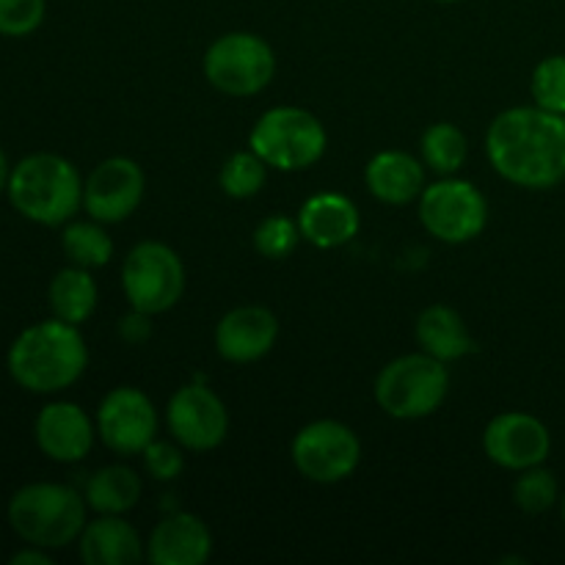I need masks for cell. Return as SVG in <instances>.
<instances>
[{"label":"cell","instance_id":"cell-12","mask_svg":"<svg viewBox=\"0 0 565 565\" xmlns=\"http://www.w3.org/2000/svg\"><path fill=\"white\" fill-rule=\"evenodd\" d=\"M166 428L182 450H218L230 436V412L210 386L193 381L180 386L166 403Z\"/></svg>","mask_w":565,"mask_h":565},{"label":"cell","instance_id":"cell-35","mask_svg":"<svg viewBox=\"0 0 565 565\" xmlns=\"http://www.w3.org/2000/svg\"><path fill=\"white\" fill-rule=\"evenodd\" d=\"M561 516H563V522H565V494L561 497Z\"/></svg>","mask_w":565,"mask_h":565},{"label":"cell","instance_id":"cell-20","mask_svg":"<svg viewBox=\"0 0 565 565\" xmlns=\"http://www.w3.org/2000/svg\"><path fill=\"white\" fill-rule=\"evenodd\" d=\"M425 163L412 152L403 149H384L373 154V160L364 169V185L379 199L381 204L403 207L423 196L425 191Z\"/></svg>","mask_w":565,"mask_h":565},{"label":"cell","instance_id":"cell-26","mask_svg":"<svg viewBox=\"0 0 565 565\" xmlns=\"http://www.w3.org/2000/svg\"><path fill=\"white\" fill-rule=\"evenodd\" d=\"M268 180V163L252 147L230 154L218 171V188L230 199H254Z\"/></svg>","mask_w":565,"mask_h":565},{"label":"cell","instance_id":"cell-10","mask_svg":"<svg viewBox=\"0 0 565 565\" xmlns=\"http://www.w3.org/2000/svg\"><path fill=\"white\" fill-rule=\"evenodd\" d=\"M290 458L298 475L309 483L337 486L356 472L362 441L356 430L340 419H315L292 436Z\"/></svg>","mask_w":565,"mask_h":565},{"label":"cell","instance_id":"cell-16","mask_svg":"<svg viewBox=\"0 0 565 565\" xmlns=\"http://www.w3.org/2000/svg\"><path fill=\"white\" fill-rule=\"evenodd\" d=\"M279 340V318L268 307L243 303L215 326V351L230 364H254L268 356Z\"/></svg>","mask_w":565,"mask_h":565},{"label":"cell","instance_id":"cell-14","mask_svg":"<svg viewBox=\"0 0 565 565\" xmlns=\"http://www.w3.org/2000/svg\"><path fill=\"white\" fill-rule=\"evenodd\" d=\"M483 452L508 472L541 467L552 452V434L535 414L502 412L483 430Z\"/></svg>","mask_w":565,"mask_h":565},{"label":"cell","instance_id":"cell-32","mask_svg":"<svg viewBox=\"0 0 565 565\" xmlns=\"http://www.w3.org/2000/svg\"><path fill=\"white\" fill-rule=\"evenodd\" d=\"M119 337L127 345H141L152 337V315H143L138 309H130V315L119 320Z\"/></svg>","mask_w":565,"mask_h":565},{"label":"cell","instance_id":"cell-22","mask_svg":"<svg viewBox=\"0 0 565 565\" xmlns=\"http://www.w3.org/2000/svg\"><path fill=\"white\" fill-rule=\"evenodd\" d=\"M143 480L127 463H108L97 469L86 480L83 497L88 502V511L105 513V516H125L141 502Z\"/></svg>","mask_w":565,"mask_h":565},{"label":"cell","instance_id":"cell-4","mask_svg":"<svg viewBox=\"0 0 565 565\" xmlns=\"http://www.w3.org/2000/svg\"><path fill=\"white\" fill-rule=\"evenodd\" d=\"M86 497L66 483L36 480L25 483L11 494L6 519L22 544L42 546V550H66L77 544L86 527Z\"/></svg>","mask_w":565,"mask_h":565},{"label":"cell","instance_id":"cell-31","mask_svg":"<svg viewBox=\"0 0 565 565\" xmlns=\"http://www.w3.org/2000/svg\"><path fill=\"white\" fill-rule=\"evenodd\" d=\"M143 458V469H147L149 478H154L158 483H171L182 475L185 469V456H182V447L171 445V441H160L154 439L147 450L141 452Z\"/></svg>","mask_w":565,"mask_h":565},{"label":"cell","instance_id":"cell-9","mask_svg":"<svg viewBox=\"0 0 565 565\" xmlns=\"http://www.w3.org/2000/svg\"><path fill=\"white\" fill-rule=\"evenodd\" d=\"M419 224L430 237L450 246L475 241L483 235L489 224V202L475 182L461 180L458 174L439 177L425 185L417 199Z\"/></svg>","mask_w":565,"mask_h":565},{"label":"cell","instance_id":"cell-11","mask_svg":"<svg viewBox=\"0 0 565 565\" xmlns=\"http://www.w3.org/2000/svg\"><path fill=\"white\" fill-rule=\"evenodd\" d=\"M97 439L114 456H141L158 439L160 417L152 397L138 386H116L97 406Z\"/></svg>","mask_w":565,"mask_h":565},{"label":"cell","instance_id":"cell-33","mask_svg":"<svg viewBox=\"0 0 565 565\" xmlns=\"http://www.w3.org/2000/svg\"><path fill=\"white\" fill-rule=\"evenodd\" d=\"M11 565H53V557H50V550L25 544L11 555Z\"/></svg>","mask_w":565,"mask_h":565},{"label":"cell","instance_id":"cell-25","mask_svg":"<svg viewBox=\"0 0 565 565\" xmlns=\"http://www.w3.org/2000/svg\"><path fill=\"white\" fill-rule=\"evenodd\" d=\"M61 248L70 265H81V268L97 270L105 268L114 257V241H110L108 230L99 221H75L64 224L61 230Z\"/></svg>","mask_w":565,"mask_h":565},{"label":"cell","instance_id":"cell-6","mask_svg":"<svg viewBox=\"0 0 565 565\" xmlns=\"http://www.w3.org/2000/svg\"><path fill=\"white\" fill-rule=\"evenodd\" d=\"M248 147L276 171H303L320 163L329 149V132L323 121L298 105L270 108L254 121Z\"/></svg>","mask_w":565,"mask_h":565},{"label":"cell","instance_id":"cell-27","mask_svg":"<svg viewBox=\"0 0 565 565\" xmlns=\"http://www.w3.org/2000/svg\"><path fill=\"white\" fill-rule=\"evenodd\" d=\"M513 502L519 511L530 513V516H541V513L552 511L561 502V486L557 478L541 467H530L519 472L516 483H513Z\"/></svg>","mask_w":565,"mask_h":565},{"label":"cell","instance_id":"cell-21","mask_svg":"<svg viewBox=\"0 0 565 565\" xmlns=\"http://www.w3.org/2000/svg\"><path fill=\"white\" fill-rule=\"evenodd\" d=\"M414 334H417L419 351L430 353V356L445 364L467 359L469 353L478 351V342H475L472 331L463 323L461 312L447 307V303L425 307L419 312L417 326H414Z\"/></svg>","mask_w":565,"mask_h":565},{"label":"cell","instance_id":"cell-3","mask_svg":"<svg viewBox=\"0 0 565 565\" xmlns=\"http://www.w3.org/2000/svg\"><path fill=\"white\" fill-rule=\"evenodd\" d=\"M83 182L64 154L33 152L11 166L6 193L11 207L31 224L64 226L83 210Z\"/></svg>","mask_w":565,"mask_h":565},{"label":"cell","instance_id":"cell-2","mask_svg":"<svg viewBox=\"0 0 565 565\" xmlns=\"http://www.w3.org/2000/svg\"><path fill=\"white\" fill-rule=\"evenodd\" d=\"M88 345L81 326L47 318L31 323L14 337L6 353V370L20 390L31 395H58L83 379Z\"/></svg>","mask_w":565,"mask_h":565},{"label":"cell","instance_id":"cell-28","mask_svg":"<svg viewBox=\"0 0 565 565\" xmlns=\"http://www.w3.org/2000/svg\"><path fill=\"white\" fill-rule=\"evenodd\" d=\"M530 97L539 108L565 116V55H546L535 64Z\"/></svg>","mask_w":565,"mask_h":565},{"label":"cell","instance_id":"cell-17","mask_svg":"<svg viewBox=\"0 0 565 565\" xmlns=\"http://www.w3.org/2000/svg\"><path fill=\"white\" fill-rule=\"evenodd\" d=\"M213 557V533L196 513L174 511L160 519L147 539L152 565H204Z\"/></svg>","mask_w":565,"mask_h":565},{"label":"cell","instance_id":"cell-30","mask_svg":"<svg viewBox=\"0 0 565 565\" xmlns=\"http://www.w3.org/2000/svg\"><path fill=\"white\" fill-rule=\"evenodd\" d=\"M47 0H0V36L25 39L42 28Z\"/></svg>","mask_w":565,"mask_h":565},{"label":"cell","instance_id":"cell-24","mask_svg":"<svg viewBox=\"0 0 565 565\" xmlns=\"http://www.w3.org/2000/svg\"><path fill=\"white\" fill-rule=\"evenodd\" d=\"M469 143L467 136L452 121H436V125L425 127L423 138H419V160L425 169L436 171L439 177H452L461 171L467 163Z\"/></svg>","mask_w":565,"mask_h":565},{"label":"cell","instance_id":"cell-29","mask_svg":"<svg viewBox=\"0 0 565 565\" xmlns=\"http://www.w3.org/2000/svg\"><path fill=\"white\" fill-rule=\"evenodd\" d=\"M301 241L303 237L301 230H298V221L279 213L263 218L257 224V230H254V248L265 259H287Z\"/></svg>","mask_w":565,"mask_h":565},{"label":"cell","instance_id":"cell-7","mask_svg":"<svg viewBox=\"0 0 565 565\" xmlns=\"http://www.w3.org/2000/svg\"><path fill=\"white\" fill-rule=\"evenodd\" d=\"M204 77L226 97H254L276 75V53L259 33L230 31L215 39L202 61Z\"/></svg>","mask_w":565,"mask_h":565},{"label":"cell","instance_id":"cell-18","mask_svg":"<svg viewBox=\"0 0 565 565\" xmlns=\"http://www.w3.org/2000/svg\"><path fill=\"white\" fill-rule=\"evenodd\" d=\"M298 230L315 248H340L351 243L362 230L356 202L340 191L312 193L296 215Z\"/></svg>","mask_w":565,"mask_h":565},{"label":"cell","instance_id":"cell-1","mask_svg":"<svg viewBox=\"0 0 565 565\" xmlns=\"http://www.w3.org/2000/svg\"><path fill=\"white\" fill-rule=\"evenodd\" d=\"M486 154L497 174L524 191H550L565 182V116L516 105L491 119Z\"/></svg>","mask_w":565,"mask_h":565},{"label":"cell","instance_id":"cell-8","mask_svg":"<svg viewBox=\"0 0 565 565\" xmlns=\"http://www.w3.org/2000/svg\"><path fill=\"white\" fill-rule=\"evenodd\" d=\"M121 292L138 312L152 318L169 312L185 292L182 257L160 241L136 243L121 263Z\"/></svg>","mask_w":565,"mask_h":565},{"label":"cell","instance_id":"cell-34","mask_svg":"<svg viewBox=\"0 0 565 565\" xmlns=\"http://www.w3.org/2000/svg\"><path fill=\"white\" fill-rule=\"evenodd\" d=\"M9 177H11L9 154H6V152H3V147H0V196H3L6 188H9Z\"/></svg>","mask_w":565,"mask_h":565},{"label":"cell","instance_id":"cell-5","mask_svg":"<svg viewBox=\"0 0 565 565\" xmlns=\"http://www.w3.org/2000/svg\"><path fill=\"white\" fill-rule=\"evenodd\" d=\"M375 403L392 419H425L450 395V370L430 353H403L381 367L373 386Z\"/></svg>","mask_w":565,"mask_h":565},{"label":"cell","instance_id":"cell-23","mask_svg":"<svg viewBox=\"0 0 565 565\" xmlns=\"http://www.w3.org/2000/svg\"><path fill=\"white\" fill-rule=\"evenodd\" d=\"M47 303L53 318L66 320L72 326H83L99 303V287L92 270L81 265H66L50 279Z\"/></svg>","mask_w":565,"mask_h":565},{"label":"cell","instance_id":"cell-19","mask_svg":"<svg viewBox=\"0 0 565 565\" xmlns=\"http://www.w3.org/2000/svg\"><path fill=\"white\" fill-rule=\"evenodd\" d=\"M77 555L86 565H138L147 561V541L125 516L97 513L77 539Z\"/></svg>","mask_w":565,"mask_h":565},{"label":"cell","instance_id":"cell-36","mask_svg":"<svg viewBox=\"0 0 565 565\" xmlns=\"http://www.w3.org/2000/svg\"><path fill=\"white\" fill-rule=\"evenodd\" d=\"M436 3H461V0H436Z\"/></svg>","mask_w":565,"mask_h":565},{"label":"cell","instance_id":"cell-13","mask_svg":"<svg viewBox=\"0 0 565 565\" xmlns=\"http://www.w3.org/2000/svg\"><path fill=\"white\" fill-rule=\"evenodd\" d=\"M147 174L132 158H105L88 171L83 182V210L99 224H121L130 218L143 202Z\"/></svg>","mask_w":565,"mask_h":565},{"label":"cell","instance_id":"cell-15","mask_svg":"<svg viewBox=\"0 0 565 565\" xmlns=\"http://www.w3.org/2000/svg\"><path fill=\"white\" fill-rule=\"evenodd\" d=\"M39 452L53 463H81L97 441V423L72 401H50L33 419Z\"/></svg>","mask_w":565,"mask_h":565}]
</instances>
